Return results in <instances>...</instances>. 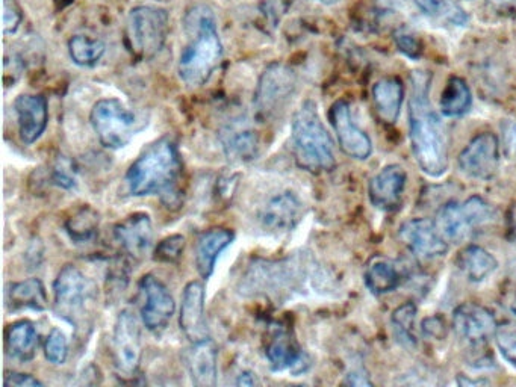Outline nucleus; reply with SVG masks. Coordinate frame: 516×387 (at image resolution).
<instances>
[{"label": "nucleus", "instance_id": "1", "mask_svg": "<svg viewBox=\"0 0 516 387\" xmlns=\"http://www.w3.org/2000/svg\"><path fill=\"white\" fill-rule=\"evenodd\" d=\"M429 84L426 73L412 75L409 126L417 164L427 176L439 177L448 167V137L444 123L430 103Z\"/></svg>", "mask_w": 516, "mask_h": 387}, {"label": "nucleus", "instance_id": "2", "mask_svg": "<svg viewBox=\"0 0 516 387\" xmlns=\"http://www.w3.org/2000/svg\"><path fill=\"white\" fill-rule=\"evenodd\" d=\"M184 31L188 41L179 56V78L188 87H202L223 59V43L211 8H191L184 17Z\"/></svg>", "mask_w": 516, "mask_h": 387}, {"label": "nucleus", "instance_id": "3", "mask_svg": "<svg viewBox=\"0 0 516 387\" xmlns=\"http://www.w3.org/2000/svg\"><path fill=\"white\" fill-rule=\"evenodd\" d=\"M181 173L182 159L175 141L168 137L159 138L129 167L125 177L126 188L132 197L170 196Z\"/></svg>", "mask_w": 516, "mask_h": 387}, {"label": "nucleus", "instance_id": "4", "mask_svg": "<svg viewBox=\"0 0 516 387\" xmlns=\"http://www.w3.org/2000/svg\"><path fill=\"white\" fill-rule=\"evenodd\" d=\"M291 144L296 164L311 173H323L335 167L333 141L312 100L302 103L291 124Z\"/></svg>", "mask_w": 516, "mask_h": 387}, {"label": "nucleus", "instance_id": "5", "mask_svg": "<svg viewBox=\"0 0 516 387\" xmlns=\"http://www.w3.org/2000/svg\"><path fill=\"white\" fill-rule=\"evenodd\" d=\"M309 265L302 257H288L283 261L256 259L241 277L240 294L244 297H277L296 291L309 276Z\"/></svg>", "mask_w": 516, "mask_h": 387}, {"label": "nucleus", "instance_id": "6", "mask_svg": "<svg viewBox=\"0 0 516 387\" xmlns=\"http://www.w3.org/2000/svg\"><path fill=\"white\" fill-rule=\"evenodd\" d=\"M97 297L93 280L75 265H66L53 283V307L56 315L66 319L76 329L87 324V316Z\"/></svg>", "mask_w": 516, "mask_h": 387}, {"label": "nucleus", "instance_id": "7", "mask_svg": "<svg viewBox=\"0 0 516 387\" xmlns=\"http://www.w3.org/2000/svg\"><path fill=\"white\" fill-rule=\"evenodd\" d=\"M91 126L100 144L109 150H120L140 134L147 121L140 120L125 103L119 99H102L93 106L90 114Z\"/></svg>", "mask_w": 516, "mask_h": 387}, {"label": "nucleus", "instance_id": "8", "mask_svg": "<svg viewBox=\"0 0 516 387\" xmlns=\"http://www.w3.org/2000/svg\"><path fill=\"white\" fill-rule=\"evenodd\" d=\"M170 31V16L164 8L141 5L126 20V44L135 58L149 61L164 49Z\"/></svg>", "mask_w": 516, "mask_h": 387}, {"label": "nucleus", "instance_id": "9", "mask_svg": "<svg viewBox=\"0 0 516 387\" xmlns=\"http://www.w3.org/2000/svg\"><path fill=\"white\" fill-rule=\"evenodd\" d=\"M297 75L283 62H271L262 72L253 94V108L261 121L276 120L297 93Z\"/></svg>", "mask_w": 516, "mask_h": 387}, {"label": "nucleus", "instance_id": "10", "mask_svg": "<svg viewBox=\"0 0 516 387\" xmlns=\"http://www.w3.org/2000/svg\"><path fill=\"white\" fill-rule=\"evenodd\" d=\"M494 218V208L482 197L474 196L464 203L450 202L442 206L435 224L445 241L461 244Z\"/></svg>", "mask_w": 516, "mask_h": 387}, {"label": "nucleus", "instance_id": "11", "mask_svg": "<svg viewBox=\"0 0 516 387\" xmlns=\"http://www.w3.org/2000/svg\"><path fill=\"white\" fill-rule=\"evenodd\" d=\"M140 294L143 298L140 312L144 327L149 332L159 335L167 329L175 315V298L171 295L170 289L152 274H147L140 280Z\"/></svg>", "mask_w": 516, "mask_h": 387}, {"label": "nucleus", "instance_id": "12", "mask_svg": "<svg viewBox=\"0 0 516 387\" xmlns=\"http://www.w3.org/2000/svg\"><path fill=\"white\" fill-rule=\"evenodd\" d=\"M305 215V205L296 192L283 189L271 196L259 209L258 221L271 235H283L299 226Z\"/></svg>", "mask_w": 516, "mask_h": 387}, {"label": "nucleus", "instance_id": "13", "mask_svg": "<svg viewBox=\"0 0 516 387\" xmlns=\"http://www.w3.org/2000/svg\"><path fill=\"white\" fill-rule=\"evenodd\" d=\"M112 354L114 365L122 374L132 375L137 372L143 354V344L137 318L129 310H123L117 318L112 336Z\"/></svg>", "mask_w": 516, "mask_h": 387}, {"label": "nucleus", "instance_id": "14", "mask_svg": "<svg viewBox=\"0 0 516 387\" xmlns=\"http://www.w3.org/2000/svg\"><path fill=\"white\" fill-rule=\"evenodd\" d=\"M500 165V144L494 134H480L462 150L459 168L471 179L491 180Z\"/></svg>", "mask_w": 516, "mask_h": 387}, {"label": "nucleus", "instance_id": "15", "mask_svg": "<svg viewBox=\"0 0 516 387\" xmlns=\"http://www.w3.org/2000/svg\"><path fill=\"white\" fill-rule=\"evenodd\" d=\"M330 123L335 129L342 152L358 161L370 158L371 152H373L370 137L356 126L349 103L344 100L333 103L330 108Z\"/></svg>", "mask_w": 516, "mask_h": 387}, {"label": "nucleus", "instance_id": "16", "mask_svg": "<svg viewBox=\"0 0 516 387\" xmlns=\"http://www.w3.org/2000/svg\"><path fill=\"white\" fill-rule=\"evenodd\" d=\"M454 332L471 345H483L497 335L494 315L479 304L467 303L453 313Z\"/></svg>", "mask_w": 516, "mask_h": 387}, {"label": "nucleus", "instance_id": "17", "mask_svg": "<svg viewBox=\"0 0 516 387\" xmlns=\"http://www.w3.org/2000/svg\"><path fill=\"white\" fill-rule=\"evenodd\" d=\"M218 140L224 155L234 164L252 162L261 149L258 132L243 118L227 123L218 134Z\"/></svg>", "mask_w": 516, "mask_h": 387}, {"label": "nucleus", "instance_id": "18", "mask_svg": "<svg viewBox=\"0 0 516 387\" xmlns=\"http://www.w3.org/2000/svg\"><path fill=\"white\" fill-rule=\"evenodd\" d=\"M179 326H181L185 338L191 344L209 339L208 322H206L205 315V286H203V283L191 282L185 286Z\"/></svg>", "mask_w": 516, "mask_h": 387}, {"label": "nucleus", "instance_id": "19", "mask_svg": "<svg viewBox=\"0 0 516 387\" xmlns=\"http://www.w3.org/2000/svg\"><path fill=\"white\" fill-rule=\"evenodd\" d=\"M14 111L22 143L26 146L37 143L43 137L49 123L46 97L40 94H22L14 102Z\"/></svg>", "mask_w": 516, "mask_h": 387}, {"label": "nucleus", "instance_id": "20", "mask_svg": "<svg viewBox=\"0 0 516 387\" xmlns=\"http://www.w3.org/2000/svg\"><path fill=\"white\" fill-rule=\"evenodd\" d=\"M400 238L412 253L424 259L442 256L448 250L444 236L439 233L436 224L429 220L417 218L403 224L400 227Z\"/></svg>", "mask_w": 516, "mask_h": 387}, {"label": "nucleus", "instance_id": "21", "mask_svg": "<svg viewBox=\"0 0 516 387\" xmlns=\"http://www.w3.org/2000/svg\"><path fill=\"white\" fill-rule=\"evenodd\" d=\"M114 238L129 256L141 261L153 245V224L147 214H134L114 227Z\"/></svg>", "mask_w": 516, "mask_h": 387}, {"label": "nucleus", "instance_id": "22", "mask_svg": "<svg viewBox=\"0 0 516 387\" xmlns=\"http://www.w3.org/2000/svg\"><path fill=\"white\" fill-rule=\"evenodd\" d=\"M406 173L398 165H388L377 173L368 185L370 202L382 211H394L400 205L406 188Z\"/></svg>", "mask_w": 516, "mask_h": 387}, {"label": "nucleus", "instance_id": "23", "mask_svg": "<svg viewBox=\"0 0 516 387\" xmlns=\"http://www.w3.org/2000/svg\"><path fill=\"white\" fill-rule=\"evenodd\" d=\"M234 239L235 233L223 227L206 230L197 236L194 259H196L197 273L203 280H208L214 274L218 257L227 247H231Z\"/></svg>", "mask_w": 516, "mask_h": 387}, {"label": "nucleus", "instance_id": "24", "mask_svg": "<svg viewBox=\"0 0 516 387\" xmlns=\"http://www.w3.org/2000/svg\"><path fill=\"white\" fill-rule=\"evenodd\" d=\"M265 357L271 371L282 372L290 369L293 374H300L308 369V357L300 350L297 342L291 338L290 333L277 332L268 341L265 348Z\"/></svg>", "mask_w": 516, "mask_h": 387}, {"label": "nucleus", "instance_id": "25", "mask_svg": "<svg viewBox=\"0 0 516 387\" xmlns=\"http://www.w3.org/2000/svg\"><path fill=\"white\" fill-rule=\"evenodd\" d=\"M217 348L211 339L191 344L187 354V368L194 386L212 387L217 384Z\"/></svg>", "mask_w": 516, "mask_h": 387}, {"label": "nucleus", "instance_id": "26", "mask_svg": "<svg viewBox=\"0 0 516 387\" xmlns=\"http://www.w3.org/2000/svg\"><path fill=\"white\" fill-rule=\"evenodd\" d=\"M373 100L380 120L394 124L405 100V88L398 78H383L373 87Z\"/></svg>", "mask_w": 516, "mask_h": 387}, {"label": "nucleus", "instance_id": "27", "mask_svg": "<svg viewBox=\"0 0 516 387\" xmlns=\"http://www.w3.org/2000/svg\"><path fill=\"white\" fill-rule=\"evenodd\" d=\"M7 353L13 359L20 360V362H29L34 359L38 348V333L34 324L28 319L14 322L7 332Z\"/></svg>", "mask_w": 516, "mask_h": 387}, {"label": "nucleus", "instance_id": "28", "mask_svg": "<svg viewBox=\"0 0 516 387\" xmlns=\"http://www.w3.org/2000/svg\"><path fill=\"white\" fill-rule=\"evenodd\" d=\"M8 306L13 312L16 310L32 309L46 310L49 307L46 289L38 279H29L25 282L13 283L8 291Z\"/></svg>", "mask_w": 516, "mask_h": 387}, {"label": "nucleus", "instance_id": "29", "mask_svg": "<svg viewBox=\"0 0 516 387\" xmlns=\"http://www.w3.org/2000/svg\"><path fill=\"white\" fill-rule=\"evenodd\" d=\"M457 265L461 268L462 273L468 277V280L474 283H480L488 279L498 267L497 259L485 248L477 247V245H470V247L465 248L459 254Z\"/></svg>", "mask_w": 516, "mask_h": 387}, {"label": "nucleus", "instance_id": "30", "mask_svg": "<svg viewBox=\"0 0 516 387\" xmlns=\"http://www.w3.org/2000/svg\"><path fill=\"white\" fill-rule=\"evenodd\" d=\"M473 97L470 87L461 78H450L439 100V109L445 117H461L470 111Z\"/></svg>", "mask_w": 516, "mask_h": 387}, {"label": "nucleus", "instance_id": "31", "mask_svg": "<svg viewBox=\"0 0 516 387\" xmlns=\"http://www.w3.org/2000/svg\"><path fill=\"white\" fill-rule=\"evenodd\" d=\"M99 214L91 206H82L67 218L64 229L75 244H88L99 233Z\"/></svg>", "mask_w": 516, "mask_h": 387}, {"label": "nucleus", "instance_id": "32", "mask_svg": "<svg viewBox=\"0 0 516 387\" xmlns=\"http://www.w3.org/2000/svg\"><path fill=\"white\" fill-rule=\"evenodd\" d=\"M106 46L99 38L75 35L69 40V55L76 66L90 69L97 66L105 55Z\"/></svg>", "mask_w": 516, "mask_h": 387}, {"label": "nucleus", "instance_id": "33", "mask_svg": "<svg viewBox=\"0 0 516 387\" xmlns=\"http://www.w3.org/2000/svg\"><path fill=\"white\" fill-rule=\"evenodd\" d=\"M398 280L400 277H398L397 271L388 262H374L365 273L367 288L376 295L394 291L397 288Z\"/></svg>", "mask_w": 516, "mask_h": 387}, {"label": "nucleus", "instance_id": "34", "mask_svg": "<svg viewBox=\"0 0 516 387\" xmlns=\"http://www.w3.org/2000/svg\"><path fill=\"white\" fill-rule=\"evenodd\" d=\"M417 5L426 16L433 17V19L445 20V22L457 26H464L468 23L465 11L451 0H417Z\"/></svg>", "mask_w": 516, "mask_h": 387}, {"label": "nucleus", "instance_id": "35", "mask_svg": "<svg viewBox=\"0 0 516 387\" xmlns=\"http://www.w3.org/2000/svg\"><path fill=\"white\" fill-rule=\"evenodd\" d=\"M417 316V306L414 303H406L398 307L392 313V324L395 327L398 339L405 341V344H415L414 322Z\"/></svg>", "mask_w": 516, "mask_h": 387}, {"label": "nucleus", "instance_id": "36", "mask_svg": "<svg viewBox=\"0 0 516 387\" xmlns=\"http://www.w3.org/2000/svg\"><path fill=\"white\" fill-rule=\"evenodd\" d=\"M185 238L182 235H171L162 239L155 248V261L161 264H178L184 256Z\"/></svg>", "mask_w": 516, "mask_h": 387}, {"label": "nucleus", "instance_id": "37", "mask_svg": "<svg viewBox=\"0 0 516 387\" xmlns=\"http://www.w3.org/2000/svg\"><path fill=\"white\" fill-rule=\"evenodd\" d=\"M44 356L52 365L60 366L66 363L69 357V342L60 329H53L47 336L44 344Z\"/></svg>", "mask_w": 516, "mask_h": 387}, {"label": "nucleus", "instance_id": "38", "mask_svg": "<svg viewBox=\"0 0 516 387\" xmlns=\"http://www.w3.org/2000/svg\"><path fill=\"white\" fill-rule=\"evenodd\" d=\"M394 41L395 46L398 47V50H400L403 55L411 59L420 58L423 47H421L417 35L412 34L408 28H398L397 31L394 32Z\"/></svg>", "mask_w": 516, "mask_h": 387}, {"label": "nucleus", "instance_id": "39", "mask_svg": "<svg viewBox=\"0 0 516 387\" xmlns=\"http://www.w3.org/2000/svg\"><path fill=\"white\" fill-rule=\"evenodd\" d=\"M52 180L56 186L63 189H73L76 186V174L72 164L67 159L56 162L52 171Z\"/></svg>", "mask_w": 516, "mask_h": 387}, {"label": "nucleus", "instance_id": "40", "mask_svg": "<svg viewBox=\"0 0 516 387\" xmlns=\"http://www.w3.org/2000/svg\"><path fill=\"white\" fill-rule=\"evenodd\" d=\"M497 344L501 353L512 365L516 366V329L513 327H501L497 330Z\"/></svg>", "mask_w": 516, "mask_h": 387}, {"label": "nucleus", "instance_id": "41", "mask_svg": "<svg viewBox=\"0 0 516 387\" xmlns=\"http://www.w3.org/2000/svg\"><path fill=\"white\" fill-rule=\"evenodd\" d=\"M22 10L16 0H4V34H16L17 29L22 25Z\"/></svg>", "mask_w": 516, "mask_h": 387}, {"label": "nucleus", "instance_id": "42", "mask_svg": "<svg viewBox=\"0 0 516 387\" xmlns=\"http://www.w3.org/2000/svg\"><path fill=\"white\" fill-rule=\"evenodd\" d=\"M5 386L7 387H37L43 386L38 378L22 372H7L5 375Z\"/></svg>", "mask_w": 516, "mask_h": 387}, {"label": "nucleus", "instance_id": "43", "mask_svg": "<svg viewBox=\"0 0 516 387\" xmlns=\"http://www.w3.org/2000/svg\"><path fill=\"white\" fill-rule=\"evenodd\" d=\"M423 332L430 338L442 339L445 336V324L438 316L424 319Z\"/></svg>", "mask_w": 516, "mask_h": 387}, {"label": "nucleus", "instance_id": "44", "mask_svg": "<svg viewBox=\"0 0 516 387\" xmlns=\"http://www.w3.org/2000/svg\"><path fill=\"white\" fill-rule=\"evenodd\" d=\"M503 135L507 155H516V123L504 124Z\"/></svg>", "mask_w": 516, "mask_h": 387}, {"label": "nucleus", "instance_id": "45", "mask_svg": "<svg viewBox=\"0 0 516 387\" xmlns=\"http://www.w3.org/2000/svg\"><path fill=\"white\" fill-rule=\"evenodd\" d=\"M346 383L350 384V386H370L371 384L367 375H364L359 371L350 372V374L347 375Z\"/></svg>", "mask_w": 516, "mask_h": 387}, {"label": "nucleus", "instance_id": "46", "mask_svg": "<svg viewBox=\"0 0 516 387\" xmlns=\"http://www.w3.org/2000/svg\"><path fill=\"white\" fill-rule=\"evenodd\" d=\"M237 384L238 386H255V384H259V381L256 374L250 371H244L238 375Z\"/></svg>", "mask_w": 516, "mask_h": 387}, {"label": "nucleus", "instance_id": "47", "mask_svg": "<svg viewBox=\"0 0 516 387\" xmlns=\"http://www.w3.org/2000/svg\"><path fill=\"white\" fill-rule=\"evenodd\" d=\"M491 4L501 11H516V0H491Z\"/></svg>", "mask_w": 516, "mask_h": 387}, {"label": "nucleus", "instance_id": "48", "mask_svg": "<svg viewBox=\"0 0 516 387\" xmlns=\"http://www.w3.org/2000/svg\"><path fill=\"white\" fill-rule=\"evenodd\" d=\"M380 4L388 8H400L401 5L405 4V0H380Z\"/></svg>", "mask_w": 516, "mask_h": 387}, {"label": "nucleus", "instance_id": "49", "mask_svg": "<svg viewBox=\"0 0 516 387\" xmlns=\"http://www.w3.org/2000/svg\"><path fill=\"white\" fill-rule=\"evenodd\" d=\"M73 2H75V0H56V4H58L60 8L69 7Z\"/></svg>", "mask_w": 516, "mask_h": 387}, {"label": "nucleus", "instance_id": "50", "mask_svg": "<svg viewBox=\"0 0 516 387\" xmlns=\"http://www.w3.org/2000/svg\"><path fill=\"white\" fill-rule=\"evenodd\" d=\"M318 2H321V4H324V5H333V4H336V2H338V0H318Z\"/></svg>", "mask_w": 516, "mask_h": 387}]
</instances>
